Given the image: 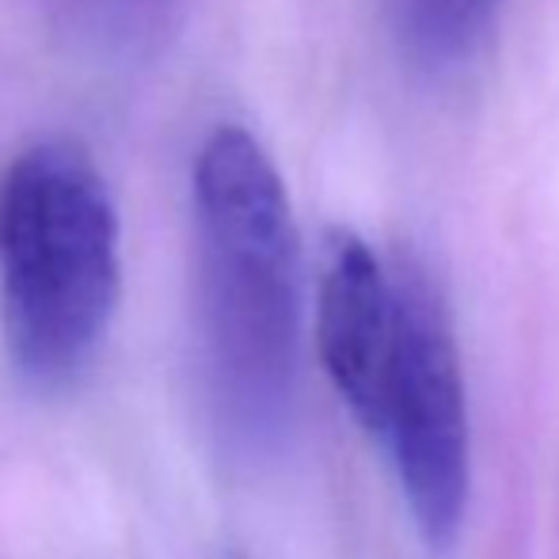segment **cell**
<instances>
[{
    "label": "cell",
    "mask_w": 559,
    "mask_h": 559,
    "mask_svg": "<svg viewBox=\"0 0 559 559\" xmlns=\"http://www.w3.org/2000/svg\"><path fill=\"white\" fill-rule=\"evenodd\" d=\"M194 305L225 445H278L297 396L301 255L282 176L240 126L210 133L194 160Z\"/></svg>",
    "instance_id": "cell-1"
},
{
    "label": "cell",
    "mask_w": 559,
    "mask_h": 559,
    "mask_svg": "<svg viewBox=\"0 0 559 559\" xmlns=\"http://www.w3.org/2000/svg\"><path fill=\"white\" fill-rule=\"evenodd\" d=\"M118 214L88 153L43 141L0 176V332L35 389L76 381L118 305Z\"/></svg>",
    "instance_id": "cell-2"
},
{
    "label": "cell",
    "mask_w": 559,
    "mask_h": 559,
    "mask_svg": "<svg viewBox=\"0 0 559 559\" xmlns=\"http://www.w3.org/2000/svg\"><path fill=\"white\" fill-rule=\"evenodd\" d=\"M400 335L384 400L381 442H389L400 491L430 548H449L468 510V400L445 305L419 266H396Z\"/></svg>",
    "instance_id": "cell-3"
},
{
    "label": "cell",
    "mask_w": 559,
    "mask_h": 559,
    "mask_svg": "<svg viewBox=\"0 0 559 559\" xmlns=\"http://www.w3.org/2000/svg\"><path fill=\"white\" fill-rule=\"evenodd\" d=\"M400 335V278L366 240L332 233L317 289V346L350 415L381 435Z\"/></svg>",
    "instance_id": "cell-4"
},
{
    "label": "cell",
    "mask_w": 559,
    "mask_h": 559,
    "mask_svg": "<svg viewBox=\"0 0 559 559\" xmlns=\"http://www.w3.org/2000/svg\"><path fill=\"white\" fill-rule=\"evenodd\" d=\"M53 23L99 58H148L168 38L176 0H46Z\"/></svg>",
    "instance_id": "cell-5"
},
{
    "label": "cell",
    "mask_w": 559,
    "mask_h": 559,
    "mask_svg": "<svg viewBox=\"0 0 559 559\" xmlns=\"http://www.w3.org/2000/svg\"><path fill=\"white\" fill-rule=\"evenodd\" d=\"M499 0H384L392 38L427 69H445L468 58L484 38Z\"/></svg>",
    "instance_id": "cell-6"
},
{
    "label": "cell",
    "mask_w": 559,
    "mask_h": 559,
    "mask_svg": "<svg viewBox=\"0 0 559 559\" xmlns=\"http://www.w3.org/2000/svg\"><path fill=\"white\" fill-rule=\"evenodd\" d=\"M222 559H248V556H240V552H225Z\"/></svg>",
    "instance_id": "cell-7"
}]
</instances>
